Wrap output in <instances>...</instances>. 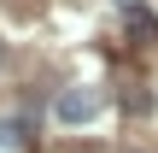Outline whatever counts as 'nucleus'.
I'll use <instances>...</instances> for the list:
<instances>
[{"mask_svg": "<svg viewBox=\"0 0 158 153\" xmlns=\"http://www.w3.org/2000/svg\"><path fill=\"white\" fill-rule=\"evenodd\" d=\"M100 106H106V94H100L94 83H76V88H59V100H53L59 124H94V118H100Z\"/></svg>", "mask_w": 158, "mask_h": 153, "instance_id": "f257e3e1", "label": "nucleus"}, {"mask_svg": "<svg viewBox=\"0 0 158 153\" xmlns=\"http://www.w3.org/2000/svg\"><path fill=\"white\" fill-rule=\"evenodd\" d=\"M123 112H135V118H147V112H152V94H147V83H129V88H123Z\"/></svg>", "mask_w": 158, "mask_h": 153, "instance_id": "f03ea898", "label": "nucleus"}, {"mask_svg": "<svg viewBox=\"0 0 158 153\" xmlns=\"http://www.w3.org/2000/svg\"><path fill=\"white\" fill-rule=\"evenodd\" d=\"M129 29H135L141 41H158V18L147 12V6H129Z\"/></svg>", "mask_w": 158, "mask_h": 153, "instance_id": "7ed1b4c3", "label": "nucleus"}, {"mask_svg": "<svg viewBox=\"0 0 158 153\" xmlns=\"http://www.w3.org/2000/svg\"><path fill=\"white\" fill-rule=\"evenodd\" d=\"M117 6H123V12H129V6H141V0H117Z\"/></svg>", "mask_w": 158, "mask_h": 153, "instance_id": "20e7f679", "label": "nucleus"}, {"mask_svg": "<svg viewBox=\"0 0 158 153\" xmlns=\"http://www.w3.org/2000/svg\"><path fill=\"white\" fill-rule=\"evenodd\" d=\"M0 59H6V41H0Z\"/></svg>", "mask_w": 158, "mask_h": 153, "instance_id": "39448f33", "label": "nucleus"}]
</instances>
